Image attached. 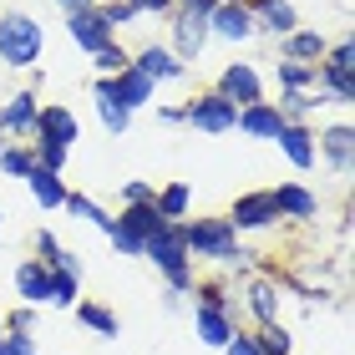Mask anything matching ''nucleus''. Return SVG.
Instances as JSON below:
<instances>
[{"instance_id": "f257e3e1", "label": "nucleus", "mask_w": 355, "mask_h": 355, "mask_svg": "<svg viewBox=\"0 0 355 355\" xmlns=\"http://www.w3.org/2000/svg\"><path fill=\"white\" fill-rule=\"evenodd\" d=\"M183 239H188V259H203L218 269H249V259H254L244 249V234H234V223L223 214L183 218Z\"/></svg>"}, {"instance_id": "f03ea898", "label": "nucleus", "mask_w": 355, "mask_h": 355, "mask_svg": "<svg viewBox=\"0 0 355 355\" xmlns=\"http://www.w3.org/2000/svg\"><path fill=\"white\" fill-rule=\"evenodd\" d=\"M142 259H148L157 274L168 279V289H178V295H188L193 289V259H188V239H183V223H173V218H163L157 223V234L142 244Z\"/></svg>"}, {"instance_id": "7ed1b4c3", "label": "nucleus", "mask_w": 355, "mask_h": 355, "mask_svg": "<svg viewBox=\"0 0 355 355\" xmlns=\"http://www.w3.org/2000/svg\"><path fill=\"white\" fill-rule=\"evenodd\" d=\"M46 51V31L41 21L31 10H6L0 15V61L15 71H26V67H36Z\"/></svg>"}, {"instance_id": "20e7f679", "label": "nucleus", "mask_w": 355, "mask_h": 355, "mask_svg": "<svg viewBox=\"0 0 355 355\" xmlns=\"http://www.w3.org/2000/svg\"><path fill=\"white\" fill-rule=\"evenodd\" d=\"M157 223H163V214H157L153 203H132V208H117V218H112V254L117 259H142V244L157 234Z\"/></svg>"}, {"instance_id": "39448f33", "label": "nucleus", "mask_w": 355, "mask_h": 355, "mask_svg": "<svg viewBox=\"0 0 355 355\" xmlns=\"http://www.w3.org/2000/svg\"><path fill=\"white\" fill-rule=\"evenodd\" d=\"M234 122H239V107L229 102V96H218L214 87L183 102V127H193V132H203V137H223V132H234Z\"/></svg>"}, {"instance_id": "423d86ee", "label": "nucleus", "mask_w": 355, "mask_h": 355, "mask_svg": "<svg viewBox=\"0 0 355 355\" xmlns=\"http://www.w3.org/2000/svg\"><path fill=\"white\" fill-rule=\"evenodd\" d=\"M208 15H198V10H183V6H173L168 10V51L183 61V67H193L203 51H208Z\"/></svg>"}, {"instance_id": "0eeeda50", "label": "nucleus", "mask_w": 355, "mask_h": 355, "mask_svg": "<svg viewBox=\"0 0 355 355\" xmlns=\"http://www.w3.org/2000/svg\"><path fill=\"white\" fill-rule=\"evenodd\" d=\"M31 142H51V148L76 153V142H82V117H76L71 107H61V102H41L36 122H31Z\"/></svg>"}, {"instance_id": "6e6552de", "label": "nucleus", "mask_w": 355, "mask_h": 355, "mask_svg": "<svg viewBox=\"0 0 355 355\" xmlns=\"http://www.w3.org/2000/svg\"><path fill=\"white\" fill-rule=\"evenodd\" d=\"M234 223V234H264L279 223V208H274V193L269 188H249V193H239V198L229 203V214H223Z\"/></svg>"}, {"instance_id": "1a4fd4ad", "label": "nucleus", "mask_w": 355, "mask_h": 355, "mask_svg": "<svg viewBox=\"0 0 355 355\" xmlns=\"http://www.w3.org/2000/svg\"><path fill=\"white\" fill-rule=\"evenodd\" d=\"M208 36H218V41H229V46H244L259 36V26H254V10H249V0H218L214 15H208Z\"/></svg>"}, {"instance_id": "9d476101", "label": "nucleus", "mask_w": 355, "mask_h": 355, "mask_svg": "<svg viewBox=\"0 0 355 355\" xmlns=\"http://www.w3.org/2000/svg\"><path fill=\"white\" fill-rule=\"evenodd\" d=\"M315 157H325V163L335 168V178L350 183V173H355V127L350 122L320 127V132H315Z\"/></svg>"}, {"instance_id": "9b49d317", "label": "nucleus", "mask_w": 355, "mask_h": 355, "mask_svg": "<svg viewBox=\"0 0 355 355\" xmlns=\"http://www.w3.org/2000/svg\"><path fill=\"white\" fill-rule=\"evenodd\" d=\"M218 96H229L234 107H249V102H264V76L254 61H229V67L218 71V82H214Z\"/></svg>"}, {"instance_id": "f8f14e48", "label": "nucleus", "mask_w": 355, "mask_h": 355, "mask_svg": "<svg viewBox=\"0 0 355 355\" xmlns=\"http://www.w3.org/2000/svg\"><path fill=\"white\" fill-rule=\"evenodd\" d=\"M46 269H51V304L56 310H71V304L82 300V259L61 244L51 259H46Z\"/></svg>"}, {"instance_id": "ddd939ff", "label": "nucleus", "mask_w": 355, "mask_h": 355, "mask_svg": "<svg viewBox=\"0 0 355 355\" xmlns=\"http://www.w3.org/2000/svg\"><path fill=\"white\" fill-rule=\"evenodd\" d=\"M279 274H249L244 279V310L254 315V325H274L279 320Z\"/></svg>"}, {"instance_id": "4468645a", "label": "nucleus", "mask_w": 355, "mask_h": 355, "mask_svg": "<svg viewBox=\"0 0 355 355\" xmlns=\"http://www.w3.org/2000/svg\"><path fill=\"white\" fill-rule=\"evenodd\" d=\"M67 36L76 41V51H102V46L117 36V31H112L107 21H102V10L96 6H87V10H67Z\"/></svg>"}, {"instance_id": "2eb2a0df", "label": "nucleus", "mask_w": 355, "mask_h": 355, "mask_svg": "<svg viewBox=\"0 0 355 355\" xmlns=\"http://www.w3.org/2000/svg\"><path fill=\"white\" fill-rule=\"evenodd\" d=\"M234 132H244L249 142H274L284 132V117H279V107L269 102H249V107H239V122H234Z\"/></svg>"}, {"instance_id": "dca6fc26", "label": "nucleus", "mask_w": 355, "mask_h": 355, "mask_svg": "<svg viewBox=\"0 0 355 355\" xmlns=\"http://www.w3.org/2000/svg\"><path fill=\"white\" fill-rule=\"evenodd\" d=\"M10 284H15V295H21V304H51V269H46V259H21L10 274Z\"/></svg>"}, {"instance_id": "f3484780", "label": "nucleus", "mask_w": 355, "mask_h": 355, "mask_svg": "<svg viewBox=\"0 0 355 355\" xmlns=\"http://www.w3.org/2000/svg\"><path fill=\"white\" fill-rule=\"evenodd\" d=\"M274 193V208H279V218H295V223H310L320 218V193L315 188H304V183H279V188H269Z\"/></svg>"}, {"instance_id": "a211bd4d", "label": "nucleus", "mask_w": 355, "mask_h": 355, "mask_svg": "<svg viewBox=\"0 0 355 355\" xmlns=\"http://www.w3.org/2000/svg\"><path fill=\"white\" fill-rule=\"evenodd\" d=\"M107 82H112V96H117L132 117H137L148 102H157V82H153V76H142L137 67H122L117 76H107Z\"/></svg>"}, {"instance_id": "6ab92c4d", "label": "nucleus", "mask_w": 355, "mask_h": 355, "mask_svg": "<svg viewBox=\"0 0 355 355\" xmlns=\"http://www.w3.org/2000/svg\"><path fill=\"white\" fill-rule=\"evenodd\" d=\"M132 67H137L142 76H153L157 87H163V82H183V71H188V67L168 51L163 41H148L142 51H132Z\"/></svg>"}, {"instance_id": "aec40b11", "label": "nucleus", "mask_w": 355, "mask_h": 355, "mask_svg": "<svg viewBox=\"0 0 355 355\" xmlns=\"http://www.w3.org/2000/svg\"><path fill=\"white\" fill-rule=\"evenodd\" d=\"M193 330H198V345L223 350L234 340V310H214V304H193Z\"/></svg>"}, {"instance_id": "412c9836", "label": "nucleus", "mask_w": 355, "mask_h": 355, "mask_svg": "<svg viewBox=\"0 0 355 355\" xmlns=\"http://www.w3.org/2000/svg\"><path fill=\"white\" fill-rule=\"evenodd\" d=\"M325 46H330L325 31H315V26H295L289 36H279V56H274V61H304V67H315V61L325 56Z\"/></svg>"}, {"instance_id": "4be33fe9", "label": "nucleus", "mask_w": 355, "mask_h": 355, "mask_svg": "<svg viewBox=\"0 0 355 355\" xmlns=\"http://www.w3.org/2000/svg\"><path fill=\"white\" fill-rule=\"evenodd\" d=\"M274 148L289 157V168L310 173V168H315V127H310V122H284V132L274 137Z\"/></svg>"}, {"instance_id": "5701e85b", "label": "nucleus", "mask_w": 355, "mask_h": 355, "mask_svg": "<svg viewBox=\"0 0 355 355\" xmlns=\"http://www.w3.org/2000/svg\"><path fill=\"white\" fill-rule=\"evenodd\" d=\"M249 10H254V26L269 31V36H289L300 26L295 0H249Z\"/></svg>"}, {"instance_id": "b1692460", "label": "nucleus", "mask_w": 355, "mask_h": 355, "mask_svg": "<svg viewBox=\"0 0 355 355\" xmlns=\"http://www.w3.org/2000/svg\"><path fill=\"white\" fill-rule=\"evenodd\" d=\"M36 87L31 92H10V102L0 107V132L6 137H31V122H36Z\"/></svg>"}, {"instance_id": "393cba45", "label": "nucleus", "mask_w": 355, "mask_h": 355, "mask_svg": "<svg viewBox=\"0 0 355 355\" xmlns=\"http://www.w3.org/2000/svg\"><path fill=\"white\" fill-rule=\"evenodd\" d=\"M92 102H96V117H102V127L112 137H127V127H132V112H127L117 96H112V82L107 76H96L92 82Z\"/></svg>"}, {"instance_id": "a878e982", "label": "nucleus", "mask_w": 355, "mask_h": 355, "mask_svg": "<svg viewBox=\"0 0 355 355\" xmlns=\"http://www.w3.org/2000/svg\"><path fill=\"white\" fill-rule=\"evenodd\" d=\"M21 183L31 188V198H36V208H46V214H56L61 203H67V178L51 173V168H31Z\"/></svg>"}, {"instance_id": "bb28decb", "label": "nucleus", "mask_w": 355, "mask_h": 355, "mask_svg": "<svg viewBox=\"0 0 355 355\" xmlns=\"http://www.w3.org/2000/svg\"><path fill=\"white\" fill-rule=\"evenodd\" d=\"M71 310H76V325H87L92 335H102V340H117V335H122L117 310H107L102 300H76Z\"/></svg>"}, {"instance_id": "cd10ccee", "label": "nucleus", "mask_w": 355, "mask_h": 355, "mask_svg": "<svg viewBox=\"0 0 355 355\" xmlns=\"http://www.w3.org/2000/svg\"><path fill=\"white\" fill-rule=\"evenodd\" d=\"M153 208H157V214H163V218H173V223L193 218V188L183 183V178H173V183H163V188H157Z\"/></svg>"}, {"instance_id": "c85d7f7f", "label": "nucleus", "mask_w": 355, "mask_h": 355, "mask_svg": "<svg viewBox=\"0 0 355 355\" xmlns=\"http://www.w3.org/2000/svg\"><path fill=\"white\" fill-rule=\"evenodd\" d=\"M61 208H67L71 218H87L92 229H102V234L112 229V214H107V208L92 198V193H76V188H67V203H61Z\"/></svg>"}, {"instance_id": "c756f323", "label": "nucleus", "mask_w": 355, "mask_h": 355, "mask_svg": "<svg viewBox=\"0 0 355 355\" xmlns=\"http://www.w3.org/2000/svg\"><path fill=\"white\" fill-rule=\"evenodd\" d=\"M274 107H279L284 122H310L315 112L325 107V96H310V92H279V102H274Z\"/></svg>"}, {"instance_id": "7c9ffc66", "label": "nucleus", "mask_w": 355, "mask_h": 355, "mask_svg": "<svg viewBox=\"0 0 355 355\" xmlns=\"http://www.w3.org/2000/svg\"><path fill=\"white\" fill-rule=\"evenodd\" d=\"M274 82H279V92H315V67H304V61H274Z\"/></svg>"}, {"instance_id": "2f4dec72", "label": "nucleus", "mask_w": 355, "mask_h": 355, "mask_svg": "<svg viewBox=\"0 0 355 355\" xmlns=\"http://www.w3.org/2000/svg\"><path fill=\"white\" fill-rule=\"evenodd\" d=\"M254 340H259V355H295V335H289L284 320L259 325V330H254Z\"/></svg>"}, {"instance_id": "473e14b6", "label": "nucleus", "mask_w": 355, "mask_h": 355, "mask_svg": "<svg viewBox=\"0 0 355 355\" xmlns=\"http://www.w3.org/2000/svg\"><path fill=\"white\" fill-rule=\"evenodd\" d=\"M31 168H36L31 142H6V148H0V178H26Z\"/></svg>"}, {"instance_id": "72a5a7b5", "label": "nucleus", "mask_w": 355, "mask_h": 355, "mask_svg": "<svg viewBox=\"0 0 355 355\" xmlns=\"http://www.w3.org/2000/svg\"><path fill=\"white\" fill-rule=\"evenodd\" d=\"M92 67H96V76H117L122 67H132V51H127V46L112 36L102 51H92Z\"/></svg>"}, {"instance_id": "f704fd0d", "label": "nucleus", "mask_w": 355, "mask_h": 355, "mask_svg": "<svg viewBox=\"0 0 355 355\" xmlns=\"http://www.w3.org/2000/svg\"><path fill=\"white\" fill-rule=\"evenodd\" d=\"M193 304H214V310H234V289L223 279H193Z\"/></svg>"}, {"instance_id": "c9c22d12", "label": "nucleus", "mask_w": 355, "mask_h": 355, "mask_svg": "<svg viewBox=\"0 0 355 355\" xmlns=\"http://www.w3.org/2000/svg\"><path fill=\"white\" fill-rule=\"evenodd\" d=\"M153 198H157V183H153V178H127L122 193H117V203H122V208H132V203H153Z\"/></svg>"}, {"instance_id": "e433bc0d", "label": "nucleus", "mask_w": 355, "mask_h": 355, "mask_svg": "<svg viewBox=\"0 0 355 355\" xmlns=\"http://www.w3.org/2000/svg\"><path fill=\"white\" fill-rule=\"evenodd\" d=\"M96 10H102V21L112 26V31H122V26H132V21H142V15L127 6V0H96Z\"/></svg>"}, {"instance_id": "4c0bfd02", "label": "nucleus", "mask_w": 355, "mask_h": 355, "mask_svg": "<svg viewBox=\"0 0 355 355\" xmlns=\"http://www.w3.org/2000/svg\"><path fill=\"white\" fill-rule=\"evenodd\" d=\"M320 61H325V67H335V71H350V76H355V41H330Z\"/></svg>"}, {"instance_id": "58836bf2", "label": "nucleus", "mask_w": 355, "mask_h": 355, "mask_svg": "<svg viewBox=\"0 0 355 355\" xmlns=\"http://www.w3.org/2000/svg\"><path fill=\"white\" fill-rule=\"evenodd\" d=\"M31 153H36V168H51V173H67V148H51V142H31Z\"/></svg>"}, {"instance_id": "ea45409f", "label": "nucleus", "mask_w": 355, "mask_h": 355, "mask_svg": "<svg viewBox=\"0 0 355 355\" xmlns=\"http://www.w3.org/2000/svg\"><path fill=\"white\" fill-rule=\"evenodd\" d=\"M6 330L10 335H36V304H15V310H6Z\"/></svg>"}, {"instance_id": "a19ab883", "label": "nucleus", "mask_w": 355, "mask_h": 355, "mask_svg": "<svg viewBox=\"0 0 355 355\" xmlns=\"http://www.w3.org/2000/svg\"><path fill=\"white\" fill-rule=\"evenodd\" d=\"M218 355H259V340H254V330H234V340L223 345Z\"/></svg>"}, {"instance_id": "79ce46f5", "label": "nucleus", "mask_w": 355, "mask_h": 355, "mask_svg": "<svg viewBox=\"0 0 355 355\" xmlns=\"http://www.w3.org/2000/svg\"><path fill=\"white\" fill-rule=\"evenodd\" d=\"M6 355H41V345H36V335H10L6 330Z\"/></svg>"}, {"instance_id": "37998d69", "label": "nucleus", "mask_w": 355, "mask_h": 355, "mask_svg": "<svg viewBox=\"0 0 355 355\" xmlns=\"http://www.w3.org/2000/svg\"><path fill=\"white\" fill-rule=\"evenodd\" d=\"M127 6H132L137 15H168V10H173V0H127Z\"/></svg>"}, {"instance_id": "c03bdc74", "label": "nucleus", "mask_w": 355, "mask_h": 355, "mask_svg": "<svg viewBox=\"0 0 355 355\" xmlns=\"http://www.w3.org/2000/svg\"><path fill=\"white\" fill-rule=\"evenodd\" d=\"M173 6H183V10H198V15H214L218 0H173Z\"/></svg>"}, {"instance_id": "a18cd8bd", "label": "nucleus", "mask_w": 355, "mask_h": 355, "mask_svg": "<svg viewBox=\"0 0 355 355\" xmlns=\"http://www.w3.org/2000/svg\"><path fill=\"white\" fill-rule=\"evenodd\" d=\"M157 122H168V127H183V107H157Z\"/></svg>"}, {"instance_id": "49530a36", "label": "nucleus", "mask_w": 355, "mask_h": 355, "mask_svg": "<svg viewBox=\"0 0 355 355\" xmlns=\"http://www.w3.org/2000/svg\"><path fill=\"white\" fill-rule=\"evenodd\" d=\"M183 300H188V295H178V289H168V295H163V310H183Z\"/></svg>"}, {"instance_id": "de8ad7c7", "label": "nucleus", "mask_w": 355, "mask_h": 355, "mask_svg": "<svg viewBox=\"0 0 355 355\" xmlns=\"http://www.w3.org/2000/svg\"><path fill=\"white\" fill-rule=\"evenodd\" d=\"M56 6H61V15H67V10H87V6H96V0H56Z\"/></svg>"}, {"instance_id": "09e8293b", "label": "nucleus", "mask_w": 355, "mask_h": 355, "mask_svg": "<svg viewBox=\"0 0 355 355\" xmlns=\"http://www.w3.org/2000/svg\"><path fill=\"white\" fill-rule=\"evenodd\" d=\"M0 340H6V310H0Z\"/></svg>"}, {"instance_id": "8fccbe9b", "label": "nucleus", "mask_w": 355, "mask_h": 355, "mask_svg": "<svg viewBox=\"0 0 355 355\" xmlns=\"http://www.w3.org/2000/svg\"><path fill=\"white\" fill-rule=\"evenodd\" d=\"M0 148H6V132H0Z\"/></svg>"}]
</instances>
